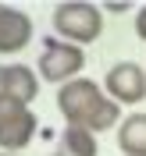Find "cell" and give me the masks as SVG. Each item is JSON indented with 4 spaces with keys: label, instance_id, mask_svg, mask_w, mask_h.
I'll list each match as a JSON object with an SVG mask.
<instances>
[{
    "label": "cell",
    "instance_id": "cell-1",
    "mask_svg": "<svg viewBox=\"0 0 146 156\" xmlns=\"http://www.w3.org/2000/svg\"><path fill=\"white\" fill-rule=\"evenodd\" d=\"M50 21H54V36L57 39L75 43V46H89L103 32V7L89 4V0H64V4L54 7Z\"/></svg>",
    "mask_w": 146,
    "mask_h": 156
},
{
    "label": "cell",
    "instance_id": "cell-2",
    "mask_svg": "<svg viewBox=\"0 0 146 156\" xmlns=\"http://www.w3.org/2000/svg\"><path fill=\"white\" fill-rule=\"evenodd\" d=\"M103 103H107V92L93 78H75V82L57 89V110L64 117V124H71V128H89L93 114Z\"/></svg>",
    "mask_w": 146,
    "mask_h": 156
},
{
    "label": "cell",
    "instance_id": "cell-3",
    "mask_svg": "<svg viewBox=\"0 0 146 156\" xmlns=\"http://www.w3.org/2000/svg\"><path fill=\"white\" fill-rule=\"evenodd\" d=\"M82 68H86V53H82V46H75V43H64V39L57 36H47V43H43V53H39L36 60V71L43 82H54V85H68V82H75V78H82Z\"/></svg>",
    "mask_w": 146,
    "mask_h": 156
},
{
    "label": "cell",
    "instance_id": "cell-4",
    "mask_svg": "<svg viewBox=\"0 0 146 156\" xmlns=\"http://www.w3.org/2000/svg\"><path fill=\"white\" fill-rule=\"evenodd\" d=\"M39 135V121L29 103L0 96V153H21Z\"/></svg>",
    "mask_w": 146,
    "mask_h": 156
},
{
    "label": "cell",
    "instance_id": "cell-5",
    "mask_svg": "<svg viewBox=\"0 0 146 156\" xmlns=\"http://www.w3.org/2000/svg\"><path fill=\"white\" fill-rule=\"evenodd\" d=\"M103 92L118 107H139L146 99V68L136 60H118L103 75Z\"/></svg>",
    "mask_w": 146,
    "mask_h": 156
},
{
    "label": "cell",
    "instance_id": "cell-6",
    "mask_svg": "<svg viewBox=\"0 0 146 156\" xmlns=\"http://www.w3.org/2000/svg\"><path fill=\"white\" fill-rule=\"evenodd\" d=\"M32 39V18L14 4H0V53H21Z\"/></svg>",
    "mask_w": 146,
    "mask_h": 156
},
{
    "label": "cell",
    "instance_id": "cell-7",
    "mask_svg": "<svg viewBox=\"0 0 146 156\" xmlns=\"http://www.w3.org/2000/svg\"><path fill=\"white\" fill-rule=\"evenodd\" d=\"M39 71H32L29 64H21V60H14V64H4V96L11 99H21V103H29L39 96Z\"/></svg>",
    "mask_w": 146,
    "mask_h": 156
},
{
    "label": "cell",
    "instance_id": "cell-8",
    "mask_svg": "<svg viewBox=\"0 0 146 156\" xmlns=\"http://www.w3.org/2000/svg\"><path fill=\"white\" fill-rule=\"evenodd\" d=\"M50 156H100V142L86 128L64 124V131L57 135V146L50 149Z\"/></svg>",
    "mask_w": 146,
    "mask_h": 156
},
{
    "label": "cell",
    "instance_id": "cell-9",
    "mask_svg": "<svg viewBox=\"0 0 146 156\" xmlns=\"http://www.w3.org/2000/svg\"><path fill=\"white\" fill-rule=\"evenodd\" d=\"M118 149L125 156H146V114H125V121L118 124Z\"/></svg>",
    "mask_w": 146,
    "mask_h": 156
},
{
    "label": "cell",
    "instance_id": "cell-10",
    "mask_svg": "<svg viewBox=\"0 0 146 156\" xmlns=\"http://www.w3.org/2000/svg\"><path fill=\"white\" fill-rule=\"evenodd\" d=\"M136 36L143 39V43H146V4H143V7L136 11Z\"/></svg>",
    "mask_w": 146,
    "mask_h": 156
},
{
    "label": "cell",
    "instance_id": "cell-11",
    "mask_svg": "<svg viewBox=\"0 0 146 156\" xmlns=\"http://www.w3.org/2000/svg\"><path fill=\"white\" fill-rule=\"evenodd\" d=\"M103 7V14H125V11H132L128 4H100Z\"/></svg>",
    "mask_w": 146,
    "mask_h": 156
},
{
    "label": "cell",
    "instance_id": "cell-12",
    "mask_svg": "<svg viewBox=\"0 0 146 156\" xmlns=\"http://www.w3.org/2000/svg\"><path fill=\"white\" fill-rule=\"evenodd\" d=\"M0 96H4V64H0Z\"/></svg>",
    "mask_w": 146,
    "mask_h": 156
},
{
    "label": "cell",
    "instance_id": "cell-13",
    "mask_svg": "<svg viewBox=\"0 0 146 156\" xmlns=\"http://www.w3.org/2000/svg\"><path fill=\"white\" fill-rule=\"evenodd\" d=\"M0 156H21V153H0Z\"/></svg>",
    "mask_w": 146,
    "mask_h": 156
}]
</instances>
